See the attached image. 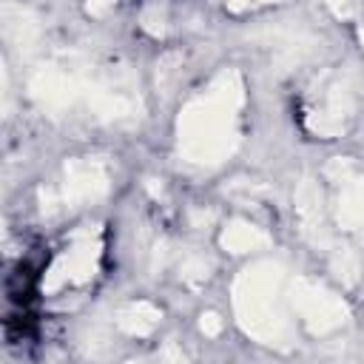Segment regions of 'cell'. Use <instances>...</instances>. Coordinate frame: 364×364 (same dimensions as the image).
Here are the masks:
<instances>
[{
	"instance_id": "cell-6",
	"label": "cell",
	"mask_w": 364,
	"mask_h": 364,
	"mask_svg": "<svg viewBox=\"0 0 364 364\" xmlns=\"http://www.w3.org/2000/svg\"><path fill=\"white\" fill-rule=\"evenodd\" d=\"M338 222L347 230L364 228V179H350L338 199Z\"/></svg>"
},
{
	"instance_id": "cell-4",
	"label": "cell",
	"mask_w": 364,
	"mask_h": 364,
	"mask_svg": "<svg viewBox=\"0 0 364 364\" xmlns=\"http://www.w3.org/2000/svg\"><path fill=\"white\" fill-rule=\"evenodd\" d=\"M108 191V176L100 162H71L65 168V182H63V199L68 205L97 199Z\"/></svg>"
},
{
	"instance_id": "cell-8",
	"label": "cell",
	"mask_w": 364,
	"mask_h": 364,
	"mask_svg": "<svg viewBox=\"0 0 364 364\" xmlns=\"http://www.w3.org/2000/svg\"><path fill=\"white\" fill-rule=\"evenodd\" d=\"M202 330H205V336H219V330H222L219 316L216 313H205L202 316Z\"/></svg>"
},
{
	"instance_id": "cell-1",
	"label": "cell",
	"mask_w": 364,
	"mask_h": 364,
	"mask_svg": "<svg viewBox=\"0 0 364 364\" xmlns=\"http://www.w3.org/2000/svg\"><path fill=\"white\" fill-rule=\"evenodd\" d=\"M239 102H242V82L230 71L222 74L202 100L185 108L179 122V142H182V154L191 162H219L222 156L230 154L236 139L230 122Z\"/></svg>"
},
{
	"instance_id": "cell-5",
	"label": "cell",
	"mask_w": 364,
	"mask_h": 364,
	"mask_svg": "<svg viewBox=\"0 0 364 364\" xmlns=\"http://www.w3.org/2000/svg\"><path fill=\"white\" fill-rule=\"evenodd\" d=\"M117 324L128 336H148L159 324V310L148 301H134V304H128L117 313Z\"/></svg>"
},
{
	"instance_id": "cell-7",
	"label": "cell",
	"mask_w": 364,
	"mask_h": 364,
	"mask_svg": "<svg viewBox=\"0 0 364 364\" xmlns=\"http://www.w3.org/2000/svg\"><path fill=\"white\" fill-rule=\"evenodd\" d=\"M267 242H270V236H267L264 230L247 225V222H233V225L225 230V236H222V245H225L228 250H233V253L259 250V247H264Z\"/></svg>"
},
{
	"instance_id": "cell-10",
	"label": "cell",
	"mask_w": 364,
	"mask_h": 364,
	"mask_svg": "<svg viewBox=\"0 0 364 364\" xmlns=\"http://www.w3.org/2000/svg\"><path fill=\"white\" fill-rule=\"evenodd\" d=\"M324 3H330V6H333V9L338 11V14H341V6H347L350 0H324Z\"/></svg>"
},
{
	"instance_id": "cell-9",
	"label": "cell",
	"mask_w": 364,
	"mask_h": 364,
	"mask_svg": "<svg viewBox=\"0 0 364 364\" xmlns=\"http://www.w3.org/2000/svg\"><path fill=\"white\" fill-rule=\"evenodd\" d=\"M114 6V0H88V14H102L105 9H111Z\"/></svg>"
},
{
	"instance_id": "cell-2",
	"label": "cell",
	"mask_w": 364,
	"mask_h": 364,
	"mask_svg": "<svg viewBox=\"0 0 364 364\" xmlns=\"http://www.w3.org/2000/svg\"><path fill=\"white\" fill-rule=\"evenodd\" d=\"M236 313L242 327L259 341L279 344L287 333V321L279 299V270L273 264H256L245 270L236 284Z\"/></svg>"
},
{
	"instance_id": "cell-3",
	"label": "cell",
	"mask_w": 364,
	"mask_h": 364,
	"mask_svg": "<svg viewBox=\"0 0 364 364\" xmlns=\"http://www.w3.org/2000/svg\"><path fill=\"white\" fill-rule=\"evenodd\" d=\"M293 304L313 333L336 330L347 318V307L341 304V299H336L330 290L310 279H299L293 284Z\"/></svg>"
},
{
	"instance_id": "cell-11",
	"label": "cell",
	"mask_w": 364,
	"mask_h": 364,
	"mask_svg": "<svg viewBox=\"0 0 364 364\" xmlns=\"http://www.w3.org/2000/svg\"><path fill=\"white\" fill-rule=\"evenodd\" d=\"M228 6H230V9H245L247 0H228Z\"/></svg>"
}]
</instances>
